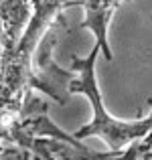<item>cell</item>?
<instances>
[{
	"instance_id": "5b68a950",
	"label": "cell",
	"mask_w": 152,
	"mask_h": 160,
	"mask_svg": "<svg viewBox=\"0 0 152 160\" xmlns=\"http://www.w3.org/2000/svg\"><path fill=\"white\" fill-rule=\"evenodd\" d=\"M6 152L12 154L16 160H35V158H33V154L28 152L27 148H23V146H8Z\"/></svg>"
},
{
	"instance_id": "277c9868",
	"label": "cell",
	"mask_w": 152,
	"mask_h": 160,
	"mask_svg": "<svg viewBox=\"0 0 152 160\" xmlns=\"http://www.w3.org/2000/svg\"><path fill=\"white\" fill-rule=\"evenodd\" d=\"M126 0H75V6H81L85 10V18L81 22V28L94 32L95 45L101 47V53L108 61H112V49L108 45V28L112 14L118 6Z\"/></svg>"
},
{
	"instance_id": "7a4b0ae2",
	"label": "cell",
	"mask_w": 152,
	"mask_h": 160,
	"mask_svg": "<svg viewBox=\"0 0 152 160\" xmlns=\"http://www.w3.org/2000/svg\"><path fill=\"white\" fill-rule=\"evenodd\" d=\"M101 51L99 45H94L91 53L87 57H73V69L77 75L73 81L69 83L71 93H81L91 102V109H94V118L89 124H85L81 130L73 134L75 138H89V136H99L112 150H124V146L134 144V142L146 138L152 132V112L148 118L138 122H124L116 120L108 113L104 108L101 95L98 89V81H95V59Z\"/></svg>"
},
{
	"instance_id": "6da1fadb",
	"label": "cell",
	"mask_w": 152,
	"mask_h": 160,
	"mask_svg": "<svg viewBox=\"0 0 152 160\" xmlns=\"http://www.w3.org/2000/svg\"><path fill=\"white\" fill-rule=\"evenodd\" d=\"M47 109V102L27 89L16 120L4 130V142L27 148L35 160H138L140 156V140L130 148L112 150L109 154L85 148L79 138L65 134L49 120Z\"/></svg>"
},
{
	"instance_id": "3957f363",
	"label": "cell",
	"mask_w": 152,
	"mask_h": 160,
	"mask_svg": "<svg viewBox=\"0 0 152 160\" xmlns=\"http://www.w3.org/2000/svg\"><path fill=\"white\" fill-rule=\"evenodd\" d=\"M55 41H57V37L53 35L51 39H45L41 43L39 55H37V65L31 69V75H28V81H27V89H39L43 93L51 95V99H55L59 106H65L69 95H71L69 83L73 81L77 71L75 69L67 71L53 61Z\"/></svg>"
}]
</instances>
